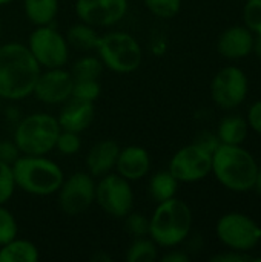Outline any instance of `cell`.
<instances>
[{
	"instance_id": "6",
	"label": "cell",
	"mask_w": 261,
	"mask_h": 262,
	"mask_svg": "<svg viewBox=\"0 0 261 262\" xmlns=\"http://www.w3.org/2000/svg\"><path fill=\"white\" fill-rule=\"evenodd\" d=\"M95 52L103 66L115 74H132L143 61L142 45L132 34L125 31L102 34Z\"/></svg>"
},
{
	"instance_id": "21",
	"label": "cell",
	"mask_w": 261,
	"mask_h": 262,
	"mask_svg": "<svg viewBox=\"0 0 261 262\" xmlns=\"http://www.w3.org/2000/svg\"><path fill=\"white\" fill-rule=\"evenodd\" d=\"M65 37L69 48L72 46L78 51H95L100 34L97 32V28L78 20V23H74L68 28Z\"/></svg>"
},
{
	"instance_id": "9",
	"label": "cell",
	"mask_w": 261,
	"mask_h": 262,
	"mask_svg": "<svg viewBox=\"0 0 261 262\" xmlns=\"http://www.w3.org/2000/svg\"><path fill=\"white\" fill-rule=\"evenodd\" d=\"M57 204L66 216H80L95 204V178L88 172L65 177L57 190Z\"/></svg>"
},
{
	"instance_id": "40",
	"label": "cell",
	"mask_w": 261,
	"mask_h": 262,
	"mask_svg": "<svg viewBox=\"0 0 261 262\" xmlns=\"http://www.w3.org/2000/svg\"><path fill=\"white\" fill-rule=\"evenodd\" d=\"M254 189L258 192V195H261V169H258V175H257V181H255Z\"/></svg>"
},
{
	"instance_id": "4",
	"label": "cell",
	"mask_w": 261,
	"mask_h": 262,
	"mask_svg": "<svg viewBox=\"0 0 261 262\" xmlns=\"http://www.w3.org/2000/svg\"><path fill=\"white\" fill-rule=\"evenodd\" d=\"M212 173L226 189L232 192H249L255 186L258 164L242 144H220L212 154Z\"/></svg>"
},
{
	"instance_id": "10",
	"label": "cell",
	"mask_w": 261,
	"mask_h": 262,
	"mask_svg": "<svg viewBox=\"0 0 261 262\" xmlns=\"http://www.w3.org/2000/svg\"><path fill=\"white\" fill-rule=\"evenodd\" d=\"M217 236L229 249L238 252L252 250L261 241V227L243 213H226L217 223Z\"/></svg>"
},
{
	"instance_id": "3",
	"label": "cell",
	"mask_w": 261,
	"mask_h": 262,
	"mask_svg": "<svg viewBox=\"0 0 261 262\" xmlns=\"http://www.w3.org/2000/svg\"><path fill=\"white\" fill-rule=\"evenodd\" d=\"M15 187L34 196L55 195L65 173L48 155H20L12 164Z\"/></svg>"
},
{
	"instance_id": "31",
	"label": "cell",
	"mask_w": 261,
	"mask_h": 262,
	"mask_svg": "<svg viewBox=\"0 0 261 262\" xmlns=\"http://www.w3.org/2000/svg\"><path fill=\"white\" fill-rule=\"evenodd\" d=\"M12 166L0 161V206H5L15 192Z\"/></svg>"
},
{
	"instance_id": "17",
	"label": "cell",
	"mask_w": 261,
	"mask_h": 262,
	"mask_svg": "<svg viewBox=\"0 0 261 262\" xmlns=\"http://www.w3.org/2000/svg\"><path fill=\"white\" fill-rule=\"evenodd\" d=\"M118 152H120V144L115 140L106 138L97 141L86 154L85 158L86 172L94 178H100L103 175L114 172Z\"/></svg>"
},
{
	"instance_id": "18",
	"label": "cell",
	"mask_w": 261,
	"mask_h": 262,
	"mask_svg": "<svg viewBox=\"0 0 261 262\" xmlns=\"http://www.w3.org/2000/svg\"><path fill=\"white\" fill-rule=\"evenodd\" d=\"M254 46V32L246 26H231L222 32L217 49L218 52L229 60L245 58L252 52Z\"/></svg>"
},
{
	"instance_id": "25",
	"label": "cell",
	"mask_w": 261,
	"mask_h": 262,
	"mask_svg": "<svg viewBox=\"0 0 261 262\" xmlns=\"http://www.w3.org/2000/svg\"><path fill=\"white\" fill-rule=\"evenodd\" d=\"M105 66L97 55H83L74 61L69 72L74 80H98Z\"/></svg>"
},
{
	"instance_id": "8",
	"label": "cell",
	"mask_w": 261,
	"mask_h": 262,
	"mask_svg": "<svg viewBox=\"0 0 261 262\" xmlns=\"http://www.w3.org/2000/svg\"><path fill=\"white\" fill-rule=\"evenodd\" d=\"M26 46L42 69L63 68L69 60L68 40L52 25L35 26L29 34Z\"/></svg>"
},
{
	"instance_id": "15",
	"label": "cell",
	"mask_w": 261,
	"mask_h": 262,
	"mask_svg": "<svg viewBox=\"0 0 261 262\" xmlns=\"http://www.w3.org/2000/svg\"><path fill=\"white\" fill-rule=\"evenodd\" d=\"M151 170V155L149 152L137 144L120 147L115 169L120 177L128 181H140L143 180Z\"/></svg>"
},
{
	"instance_id": "27",
	"label": "cell",
	"mask_w": 261,
	"mask_h": 262,
	"mask_svg": "<svg viewBox=\"0 0 261 262\" xmlns=\"http://www.w3.org/2000/svg\"><path fill=\"white\" fill-rule=\"evenodd\" d=\"M102 94V86L98 80H74L72 86V98L95 103Z\"/></svg>"
},
{
	"instance_id": "12",
	"label": "cell",
	"mask_w": 261,
	"mask_h": 262,
	"mask_svg": "<svg viewBox=\"0 0 261 262\" xmlns=\"http://www.w3.org/2000/svg\"><path fill=\"white\" fill-rule=\"evenodd\" d=\"M211 95L214 103L222 109L238 107L248 95L246 74L237 66L220 69L211 83Z\"/></svg>"
},
{
	"instance_id": "22",
	"label": "cell",
	"mask_w": 261,
	"mask_h": 262,
	"mask_svg": "<svg viewBox=\"0 0 261 262\" xmlns=\"http://www.w3.org/2000/svg\"><path fill=\"white\" fill-rule=\"evenodd\" d=\"M248 121L240 115H228L220 121L217 137L222 144L240 146L248 135Z\"/></svg>"
},
{
	"instance_id": "20",
	"label": "cell",
	"mask_w": 261,
	"mask_h": 262,
	"mask_svg": "<svg viewBox=\"0 0 261 262\" xmlns=\"http://www.w3.org/2000/svg\"><path fill=\"white\" fill-rule=\"evenodd\" d=\"M23 12L34 26L52 25L58 14V0H23Z\"/></svg>"
},
{
	"instance_id": "5",
	"label": "cell",
	"mask_w": 261,
	"mask_h": 262,
	"mask_svg": "<svg viewBox=\"0 0 261 262\" xmlns=\"http://www.w3.org/2000/svg\"><path fill=\"white\" fill-rule=\"evenodd\" d=\"M60 130L55 117L46 112H34L17 123L12 140L22 155H48L54 150Z\"/></svg>"
},
{
	"instance_id": "11",
	"label": "cell",
	"mask_w": 261,
	"mask_h": 262,
	"mask_svg": "<svg viewBox=\"0 0 261 262\" xmlns=\"http://www.w3.org/2000/svg\"><path fill=\"white\" fill-rule=\"evenodd\" d=\"M168 170L178 183L202 181L212 172V155L192 143L174 154Z\"/></svg>"
},
{
	"instance_id": "37",
	"label": "cell",
	"mask_w": 261,
	"mask_h": 262,
	"mask_svg": "<svg viewBox=\"0 0 261 262\" xmlns=\"http://www.w3.org/2000/svg\"><path fill=\"white\" fill-rule=\"evenodd\" d=\"M189 255L183 250H169L166 255L162 256L163 262H189Z\"/></svg>"
},
{
	"instance_id": "16",
	"label": "cell",
	"mask_w": 261,
	"mask_h": 262,
	"mask_svg": "<svg viewBox=\"0 0 261 262\" xmlns=\"http://www.w3.org/2000/svg\"><path fill=\"white\" fill-rule=\"evenodd\" d=\"M94 117H95L94 103L71 97L62 104V109L55 118L58 121L60 129L82 134L92 124Z\"/></svg>"
},
{
	"instance_id": "29",
	"label": "cell",
	"mask_w": 261,
	"mask_h": 262,
	"mask_svg": "<svg viewBox=\"0 0 261 262\" xmlns=\"http://www.w3.org/2000/svg\"><path fill=\"white\" fill-rule=\"evenodd\" d=\"M125 229L132 238L149 236V218L140 212H129L125 218Z\"/></svg>"
},
{
	"instance_id": "24",
	"label": "cell",
	"mask_w": 261,
	"mask_h": 262,
	"mask_svg": "<svg viewBox=\"0 0 261 262\" xmlns=\"http://www.w3.org/2000/svg\"><path fill=\"white\" fill-rule=\"evenodd\" d=\"M158 246L149 236L134 238L129 244L125 259L128 262H154L160 258Z\"/></svg>"
},
{
	"instance_id": "14",
	"label": "cell",
	"mask_w": 261,
	"mask_h": 262,
	"mask_svg": "<svg viewBox=\"0 0 261 262\" xmlns=\"http://www.w3.org/2000/svg\"><path fill=\"white\" fill-rule=\"evenodd\" d=\"M74 78L65 68L42 69L32 95L45 104H63L71 98Z\"/></svg>"
},
{
	"instance_id": "7",
	"label": "cell",
	"mask_w": 261,
	"mask_h": 262,
	"mask_svg": "<svg viewBox=\"0 0 261 262\" xmlns=\"http://www.w3.org/2000/svg\"><path fill=\"white\" fill-rule=\"evenodd\" d=\"M134 190L131 181L117 172L103 175L95 181V204L111 218L123 220L134 210Z\"/></svg>"
},
{
	"instance_id": "32",
	"label": "cell",
	"mask_w": 261,
	"mask_h": 262,
	"mask_svg": "<svg viewBox=\"0 0 261 262\" xmlns=\"http://www.w3.org/2000/svg\"><path fill=\"white\" fill-rule=\"evenodd\" d=\"M245 26L254 34L261 32V0H248L243 8Z\"/></svg>"
},
{
	"instance_id": "33",
	"label": "cell",
	"mask_w": 261,
	"mask_h": 262,
	"mask_svg": "<svg viewBox=\"0 0 261 262\" xmlns=\"http://www.w3.org/2000/svg\"><path fill=\"white\" fill-rule=\"evenodd\" d=\"M194 144H197L198 147H202L203 150H206L208 154L212 155V154L220 147L222 143H220L217 134H212V132H209V130H203V132H200V134L195 137Z\"/></svg>"
},
{
	"instance_id": "26",
	"label": "cell",
	"mask_w": 261,
	"mask_h": 262,
	"mask_svg": "<svg viewBox=\"0 0 261 262\" xmlns=\"http://www.w3.org/2000/svg\"><path fill=\"white\" fill-rule=\"evenodd\" d=\"M145 8L157 18H172L182 9V0H143Z\"/></svg>"
},
{
	"instance_id": "35",
	"label": "cell",
	"mask_w": 261,
	"mask_h": 262,
	"mask_svg": "<svg viewBox=\"0 0 261 262\" xmlns=\"http://www.w3.org/2000/svg\"><path fill=\"white\" fill-rule=\"evenodd\" d=\"M246 261H254V256L245 255L243 252L234 250L231 253H220L211 258V262H246Z\"/></svg>"
},
{
	"instance_id": "41",
	"label": "cell",
	"mask_w": 261,
	"mask_h": 262,
	"mask_svg": "<svg viewBox=\"0 0 261 262\" xmlns=\"http://www.w3.org/2000/svg\"><path fill=\"white\" fill-rule=\"evenodd\" d=\"M11 2H14V0H0V6H5V5H9Z\"/></svg>"
},
{
	"instance_id": "36",
	"label": "cell",
	"mask_w": 261,
	"mask_h": 262,
	"mask_svg": "<svg viewBox=\"0 0 261 262\" xmlns=\"http://www.w3.org/2000/svg\"><path fill=\"white\" fill-rule=\"evenodd\" d=\"M248 124L249 127H252L257 134L261 135V101L254 103L251 107H249V112H248Z\"/></svg>"
},
{
	"instance_id": "1",
	"label": "cell",
	"mask_w": 261,
	"mask_h": 262,
	"mask_svg": "<svg viewBox=\"0 0 261 262\" xmlns=\"http://www.w3.org/2000/svg\"><path fill=\"white\" fill-rule=\"evenodd\" d=\"M42 72L26 45L9 41L0 45V98L18 101L32 95Z\"/></svg>"
},
{
	"instance_id": "30",
	"label": "cell",
	"mask_w": 261,
	"mask_h": 262,
	"mask_svg": "<svg viewBox=\"0 0 261 262\" xmlns=\"http://www.w3.org/2000/svg\"><path fill=\"white\" fill-rule=\"evenodd\" d=\"M17 235L18 224L14 213H11V210H8L5 206H0V246L9 243Z\"/></svg>"
},
{
	"instance_id": "39",
	"label": "cell",
	"mask_w": 261,
	"mask_h": 262,
	"mask_svg": "<svg viewBox=\"0 0 261 262\" xmlns=\"http://www.w3.org/2000/svg\"><path fill=\"white\" fill-rule=\"evenodd\" d=\"M91 259L94 262H109L111 261V256L108 253H105L103 250H97L95 255H92Z\"/></svg>"
},
{
	"instance_id": "13",
	"label": "cell",
	"mask_w": 261,
	"mask_h": 262,
	"mask_svg": "<svg viewBox=\"0 0 261 262\" xmlns=\"http://www.w3.org/2000/svg\"><path fill=\"white\" fill-rule=\"evenodd\" d=\"M75 15L94 28H111L120 23L129 9V0H75Z\"/></svg>"
},
{
	"instance_id": "42",
	"label": "cell",
	"mask_w": 261,
	"mask_h": 262,
	"mask_svg": "<svg viewBox=\"0 0 261 262\" xmlns=\"http://www.w3.org/2000/svg\"><path fill=\"white\" fill-rule=\"evenodd\" d=\"M2 32H3V21L0 18V38H2Z\"/></svg>"
},
{
	"instance_id": "34",
	"label": "cell",
	"mask_w": 261,
	"mask_h": 262,
	"mask_svg": "<svg viewBox=\"0 0 261 262\" xmlns=\"http://www.w3.org/2000/svg\"><path fill=\"white\" fill-rule=\"evenodd\" d=\"M20 150L15 146L14 140H0V161L6 164H14V161L20 157Z\"/></svg>"
},
{
	"instance_id": "28",
	"label": "cell",
	"mask_w": 261,
	"mask_h": 262,
	"mask_svg": "<svg viewBox=\"0 0 261 262\" xmlns=\"http://www.w3.org/2000/svg\"><path fill=\"white\" fill-rule=\"evenodd\" d=\"M58 154H62L63 157H72L75 154L80 152L82 149V138L80 134L77 132H71V130H60L57 141H55V147H54Z\"/></svg>"
},
{
	"instance_id": "23",
	"label": "cell",
	"mask_w": 261,
	"mask_h": 262,
	"mask_svg": "<svg viewBox=\"0 0 261 262\" xmlns=\"http://www.w3.org/2000/svg\"><path fill=\"white\" fill-rule=\"evenodd\" d=\"M178 184H180L178 180L169 170H162L149 178L148 192L155 203H162L177 195Z\"/></svg>"
},
{
	"instance_id": "2",
	"label": "cell",
	"mask_w": 261,
	"mask_h": 262,
	"mask_svg": "<svg viewBox=\"0 0 261 262\" xmlns=\"http://www.w3.org/2000/svg\"><path fill=\"white\" fill-rule=\"evenodd\" d=\"M192 229V212L180 198L157 203L149 218V238L163 249H174L185 243Z\"/></svg>"
},
{
	"instance_id": "38",
	"label": "cell",
	"mask_w": 261,
	"mask_h": 262,
	"mask_svg": "<svg viewBox=\"0 0 261 262\" xmlns=\"http://www.w3.org/2000/svg\"><path fill=\"white\" fill-rule=\"evenodd\" d=\"M252 51H254V54L257 55V58H260L261 60V32L255 34V37H254V46H252Z\"/></svg>"
},
{
	"instance_id": "19",
	"label": "cell",
	"mask_w": 261,
	"mask_h": 262,
	"mask_svg": "<svg viewBox=\"0 0 261 262\" xmlns=\"http://www.w3.org/2000/svg\"><path fill=\"white\" fill-rule=\"evenodd\" d=\"M38 258V247L29 239L15 236L9 243L0 246V262H35Z\"/></svg>"
}]
</instances>
